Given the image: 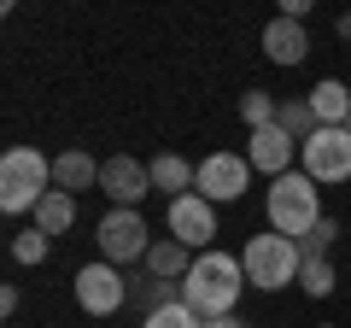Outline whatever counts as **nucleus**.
Returning <instances> with one entry per match:
<instances>
[{"mask_svg": "<svg viewBox=\"0 0 351 328\" xmlns=\"http://www.w3.org/2000/svg\"><path fill=\"white\" fill-rule=\"evenodd\" d=\"M246 264L228 253H199L188 270V281H182V305H188L199 323H217V316H234L240 293H246Z\"/></svg>", "mask_w": 351, "mask_h": 328, "instance_id": "f257e3e1", "label": "nucleus"}, {"mask_svg": "<svg viewBox=\"0 0 351 328\" xmlns=\"http://www.w3.org/2000/svg\"><path fill=\"white\" fill-rule=\"evenodd\" d=\"M53 194V159L41 147H6L0 152V211H36Z\"/></svg>", "mask_w": 351, "mask_h": 328, "instance_id": "f03ea898", "label": "nucleus"}, {"mask_svg": "<svg viewBox=\"0 0 351 328\" xmlns=\"http://www.w3.org/2000/svg\"><path fill=\"white\" fill-rule=\"evenodd\" d=\"M322 223V200H316V182L304 170H287V176L269 182V229L287 240H304Z\"/></svg>", "mask_w": 351, "mask_h": 328, "instance_id": "7ed1b4c3", "label": "nucleus"}, {"mask_svg": "<svg viewBox=\"0 0 351 328\" xmlns=\"http://www.w3.org/2000/svg\"><path fill=\"white\" fill-rule=\"evenodd\" d=\"M240 264H246L252 288L276 293V288H287V281H299L304 253H299V240H287V235H252L246 253H240Z\"/></svg>", "mask_w": 351, "mask_h": 328, "instance_id": "20e7f679", "label": "nucleus"}, {"mask_svg": "<svg viewBox=\"0 0 351 328\" xmlns=\"http://www.w3.org/2000/svg\"><path fill=\"white\" fill-rule=\"evenodd\" d=\"M94 240H100V258H106V264H117V270H123V264H147V253H152L147 217H141V211H117V205L106 211V223H100V235H94Z\"/></svg>", "mask_w": 351, "mask_h": 328, "instance_id": "39448f33", "label": "nucleus"}, {"mask_svg": "<svg viewBox=\"0 0 351 328\" xmlns=\"http://www.w3.org/2000/svg\"><path fill=\"white\" fill-rule=\"evenodd\" d=\"M299 159H304V176H311L316 188L351 182V129H316L299 147Z\"/></svg>", "mask_w": 351, "mask_h": 328, "instance_id": "423d86ee", "label": "nucleus"}, {"mask_svg": "<svg viewBox=\"0 0 351 328\" xmlns=\"http://www.w3.org/2000/svg\"><path fill=\"white\" fill-rule=\"evenodd\" d=\"M123 299H129V281H123V270L117 264H82L76 270V305H82L88 316H112V311H123Z\"/></svg>", "mask_w": 351, "mask_h": 328, "instance_id": "0eeeda50", "label": "nucleus"}, {"mask_svg": "<svg viewBox=\"0 0 351 328\" xmlns=\"http://www.w3.org/2000/svg\"><path fill=\"white\" fill-rule=\"evenodd\" d=\"M252 188V164H246V152H211V159L199 164V182H193V194H205V200H223V205H234L240 194Z\"/></svg>", "mask_w": 351, "mask_h": 328, "instance_id": "6e6552de", "label": "nucleus"}, {"mask_svg": "<svg viewBox=\"0 0 351 328\" xmlns=\"http://www.w3.org/2000/svg\"><path fill=\"white\" fill-rule=\"evenodd\" d=\"M100 194L117 205V211H135L141 200L152 194V164L129 159V152H117V159L100 164Z\"/></svg>", "mask_w": 351, "mask_h": 328, "instance_id": "1a4fd4ad", "label": "nucleus"}, {"mask_svg": "<svg viewBox=\"0 0 351 328\" xmlns=\"http://www.w3.org/2000/svg\"><path fill=\"white\" fill-rule=\"evenodd\" d=\"M170 240H182V246H211V235H217V211H211V200L205 194H182V200H170Z\"/></svg>", "mask_w": 351, "mask_h": 328, "instance_id": "9d476101", "label": "nucleus"}, {"mask_svg": "<svg viewBox=\"0 0 351 328\" xmlns=\"http://www.w3.org/2000/svg\"><path fill=\"white\" fill-rule=\"evenodd\" d=\"M293 147H299V141L281 135V129H258V135L246 141V164L276 182V176H287V170H293Z\"/></svg>", "mask_w": 351, "mask_h": 328, "instance_id": "9b49d317", "label": "nucleus"}, {"mask_svg": "<svg viewBox=\"0 0 351 328\" xmlns=\"http://www.w3.org/2000/svg\"><path fill=\"white\" fill-rule=\"evenodd\" d=\"M263 53H269V65H304L311 36H304L299 18H269L263 24Z\"/></svg>", "mask_w": 351, "mask_h": 328, "instance_id": "f8f14e48", "label": "nucleus"}, {"mask_svg": "<svg viewBox=\"0 0 351 328\" xmlns=\"http://www.w3.org/2000/svg\"><path fill=\"white\" fill-rule=\"evenodd\" d=\"M304 100H311V112H316V124H322V129H346L351 124V89L339 82V76H322Z\"/></svg>", "mask_w": 351, "mask_h": 328, "instance_id": "ddd939ff", "label": "nucleus"}, {"mask_svg": "<svg viewBox=\"0 0 351 328\" xmlns=\"http://www.w3.org/2000/svg\"><path fill=\"white\" fill-rule=\"evenodd\" d=\"M53 188H64V194H88V188H100V164L88 159L82 147L59 152V159H53Z\"/></svg>", "mask_w": 351, "mask_h": 328, "instance_id": "4468645a", "label": "nucleus"}, {"mask_svg": "<svg viewBox=\"0 0 351 328\" xmlns=\"http://www.w3.org/2000/svg\"><path fill=\"white\" fill-rule=\"evenodd\" d=\"M193 182H199V164H188L182 152H158V159H152V188H164L170 200L193 194Z\"/></svg>", "mask_w": 351, "mask_h": 328, "instance_id": "2eb2a0df", "label": "nucleus"}, {"mask_svg": "<svg viewBox=\"0 0 351 328\" xmlns=\"http://www.w3.org/2000/svg\"><path fill=\"white\" fill-rule=\"evenodd\" d=\"M147 270H152L158 281H188V270H193V253L182 246V240H170V235H164V240H152Z\"/></svg>", "mask_w": 351, "mask_h": 328, "instance_id": "dca6fc26", "label": "nucleus"}, {"mask_svg": "<svg viewBox=\"0 0 351 328\" xmlns=\"http://www.w3.org/2000/svg\"><path fill=\"white\" fill-rule=\"evenodd\" d=\"M76 223V194H64V188H53L47 200L36 205V229L41 235H64V229Z\"/></svg>", "mask_w": 351, "mask_h": 328, "instance_id": "f3484780", "label": "nucleus"}, {"mask_svg": "<svg viewBox=\"0 0 351 328\" xmlns=\"http://www.w3.org/2000/svg\"><path fill=\"white\" fill-rule=\"evenodd\" d=\"M276 129H281V135H293V141H299V147H304V141H311V135H316V129H322V124H316L311 100H287V106H281V112H276Z\"/></svg>", "mask_w": 351, "mask_h": 328, "instance_id": "a211bd4d", "label": "nucleus"}, {"mask_svg": "<svg viewBox=\"0 0 351 328\" xmlns=\"http://www.w3.org/2000/svg\"><path fill=\"white\" fill-rule=\"evenodd\" d=\"M276 112H281L276 94H263V89H246V94H240V117L252 124V135H258V129H276Z\"/></svg>", "mask_w": 351, "mask_h": 328, "instance_id": "6ab92c4d", "label": "nucleus"}, {"mask_svg": "<svg viewBox=\"0 0 351 328\" xmlns=\"http://www.w3.org/2000/svg\"><path fill=\"white\" fill-rule=\"evenodd\" d=\"M299 288L311 293V299H328V293L339 288V276H334V264H328V258H304V270H299Z\"/></svg>", "mask_w": 351, "mask_h": 328, "instance_id": "aec40b11", "label": "nucleus"}, {"mask_svg": "<svg viewBox=\"0 0 351 328\" xmlns=\"http://www.w3.org/2000/svg\"><path fill=\"white\" fill-rule=\"evenodd\" d=\"M141 328H205V323H199V316H193L182 299H170V305H152Z\"/></svg>", "mask_w": 351, "mask_h": 328, "instance_id": "412c9836", "label": "nucleus"}, {"mask_svg": "<svg viewBox=\"0 0 351 328\" xmlns=\"http://www.w3.org/2000/svg\"><path fill=\"white\" fill-rule=\"evenodd\" d=\"M53 246V235H41V229H24V235H12V258L18 264H41Z\"/></svg>", "mask_w": 351, "mask_h": 328, "instance_id": "4be33fe9", "label": "nucleus"}, {"mask_svg": "<svg viewBox=\"0 0 351 328\" xmlns=\"http://www.w3.org/2000/svg\"><path fill=\"white\" fill-rule=\"evenodd\" d=\"M334 235H339V229H334V217H322V223H316L311 235L299 240V253H304V258H328V246H334Z\"/></svg>", "mask_w": 351, "mask_h": 328, "instance_id": "5701e85b", "label": "nucleus"}, {"mask_svg": "<svg viewBox=\"0 0 351 328\" xmlns=\"http://www.w3.org/2000/svg\"><path fill=\"white\" fill-rule=\"evenodd\" d=\"M205 328H246L240 316H217V323H205Z\"/></svg>", "mask_w": 351, "mask_h": 328, "instance_id": "b1692460", "label": "nucleus"}, {"mask_svg": "<svg viewBox=\"0 0 351 328\" xmlns=\"http://www.w3.org/2000/svg\"><path fill=\"white\" fill-rule=\"evenodd\" d=\"M339 36H346V41H351V12H346V18H339Z\"/></svg>", "mask_w": 351, "mask_h": 328, "instance_id": "393cba45", "label": "nucleus"}, {"mask_svg": "<svg viewBox=\"0 0 351 328\" xmlns=\"http://www.w3.org/2000/svg\"><path fill=\"white\" fill-rule=\"evenodd\" d=\"M346 129H351V124H346Z\"/></svg>", "mask_w": 351, "mask_h": 328, "instance_id": "a878e982", "label": "nucleus"}]
</instances>
